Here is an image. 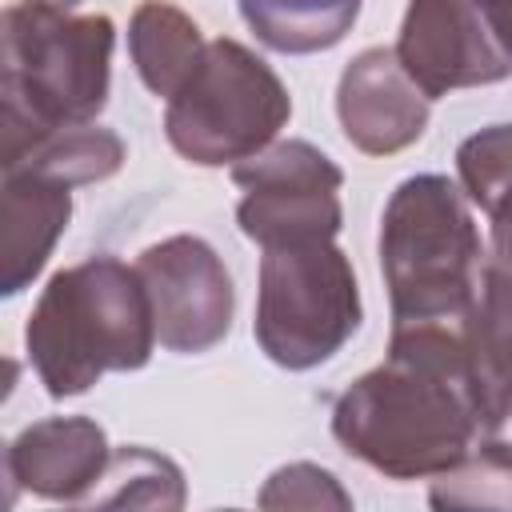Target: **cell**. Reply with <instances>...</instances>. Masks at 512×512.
<instances>
[{
  "label": "cell",
  "instance_id": "1",
  "mask_svg": "<svg viewBox=\"0 0 512 512\" xmlns=\"http://www.w3.org/2000/svg\"><path fill=\"white\" fill-rule=\"evenodd\" d=\"M336 444L388 480L448 472L480 432L468 356L456 324H392L384 364L332 404Z\"/></svg>",
  "mask_w": 512,
  "mask_h": 512
},
{
  "label": "cell",
  "instance_id": "2",
  "mask_svg": "<svg viewBox=\"0 0 512 512\" xmlns=\"http://www.w3.org/2000/svg\"><path fill=\"white\" fill-rule=\"evenodd\" d=\"M156 344L136 264L108 252L52 272L24 324L28 360L52 400L88 392L104 372L144 368Z\"/></svg>",
  "mask_w": 512,
  "mask_h": 512
},
{
  "label": "cell",
  "instance_id": "3",
  "mask_svg": "<svg viewBox=\"0 0 512 512\" xmlns=\"http://www.w3.org/2000/svg\"><path fill=\"white\" fill-rule=\"evenodd\" d=\"M484 260L464 188L440 172L392 188L380 216V276L392 324H456L476 296Z\"/></svg>",
  "mask_w": 512,
  "mask_h": 512
},
{
  "label": "cell",
  "instance_id": "4",
  "mask_svg": "<svg viewBox=\"0 0 512 512\" xmlns=\"http://www.w3.org/2000/svg\"><path fill=\"white\" fill-rule=\"evenodd\" d=\"M4 140L92 124L112 88L116 24L44 4L4 8Z\"/></svg>",
  "mask_w": 512,
  "mask_h": 512
},
{
  "label": "cell",
  "instance_id": "5",
  "mask_svg": "<svg viewBox=\"0 0 512 512\" xmlns=\"http://www.w3.org/2000/svg\"><path fill=\"white\" fill-rule=\"evenodd\" d=\"M292 116L276 68L232 36L208 40L200 64L164 108L168 144L196 168H224L268 148Z\"/></svg>",
  "mask_w": 512,
  "mask_h": 512
},
{
  "label": "cell",
  "instance_id": "6",
  "mask_svg": "<svg viewBox=\"0 0 512 512\" xmlns=\"http://www.w3.org/2000/svg\"><path fill=\"white\" fill-rule=\"evenodd\" d=\"M360 320V284L336 240L264 248L252 336L272 364L308 372L332 360Z\"/></svg>",
  "mask_w": 512,
  "mask_h": 512
},
{
  "label": "cell",
  "instance_id": "7",
  "mask_svg": "<svg viewBox=\"0 0 512 512\" xmlns=\"http://www.w3.org/2000/svg\"><path fill=\"white\" fill-rule=\"evenodd\" d=\"M232 184L240 188L236 224L260 248L336 240L344 224V172L308 140H272L232 164Z\"/></svg>",
  "mask_w": 512,
  "mask_h": 512
},
{
  "label": "cell",
  "instance_id": "8",
  "mask_svg": "<svg viewBox=\"0 0 512 512\" xmlns=\"http://www.w3.org/2000/svg\"><path fill=\"white\" fill-rule=\"evenodd\" d=\"M136 272L152 304L160 348L176 356H200L232 332L236 288L208 240L180 232L148 244L136 256Z\"/></svg>",
  "mask_w": 512,
  "mask_h": 512
},
{
  "label": "cell",
  "instance_id": "9",
  "mask_svg": "<svg viewBox=\"0 0 512 512\" xmlns=\"http://www.w3.org/2000/svg\"><path fill=\"white\" fill-rule=\"evenodd\" d=\"M392 52L428 100L512 76L508 52L468 0H408Z\"/></svg>",
  "mask_w": 512,
  "mask_h": 512
},
{
  "label": "cell",
  "instance_id": "10",
  "mask_svg": "<svg viewBox=\"0 0 512 512\" xmlns=\"http://www.w3.org/2000/svg\"><path fill=\"white\" fill-rule=\"evenodd\" d=\"M432 100L400 68L392 48L356 52L336 84V120L352 148L364 156H396L428 128Z\"/></svg>",
  "mask_w": 512,
  "mask_h": 512
},
{
  "label": "cell",
  "instance_id": "11",
  "mask_svg": "<svg viewBox=\"0 0 512 512\" xmlns=\"http://www.w3.org/2000/svg\"><path fill=\"white\" fill-rule=\"evenodd\" d=\"M112 464L104 428L92 416H44L20 428L4 448L12 496L32 492L56 504H84Z\"/></svg>",
  "mask_w": 512,
  "mask_h": 512
},
{
  "label": "cell",
  "instance_id": "12",
  "mask_svg": "<svg viewBox=\"0 0 512 512\" xmlns=\"http://www.w3.org/2000/svg\"><path fill=\"white\" fill-rule=\"evenodd\" d=\"M460 340L480 432L492 436L512 420V272L496 256L480 268L476 296L460 316Z\"/></svg>",
  "mask_w": 512,
  "mask_h": 512
},
{
  "label": "cell",
  "instance_id": "13",
  "mask_svg": "<svg viewBox=\"0 0 512 512\" xmlns=\"http://www.w3.org/2000/svg\"><path fill=\"white\" fill-rule=\"evenodd\" d=\"M4 240H0V292L20 296L48 264L56 240L72 220V188L40 172L4 168Z\"/></svg>",
  "mask_w": 512,
  "mask_h": 512
},
{
  "label": "cell",
  "instance_id": "14",
  "mask_svg": "<svg viewBox=\"0 0 512 512\" xmlns=\"http://www.w3.org/2000/svg\"><path fill=\"white\" fill-rule=\"evenodd\" d=\"M120 164H124V140L100 124H68V128H48V132H32L20 140H4V160H0V168L40 172L68 188L100 184L116 176Z\"/></svg>",
  "mask_w": 512,
  "mask_h": 512
},
{
  "label": "cell",
  "instance_id": "15",
  "mask_svg": "<svg viewBox=\"0 0 512 512\" xmlns=\"http://www.w3.org/2000/svg\"><path fill=\"white\" fill-rule=\"evenodd\" d=\"M208 40L200 36V24L176 8L172 0H144L136 4L128 20V56L140 76V84L152 96L172 100L180 84L200 64Z\"/></svg>",
  "mask_w": 512,
  "mask_h": 512
},
{
  "label": "cell",
  "instance_id": "16",
  "mask_svg": "<svg viewBox=\"0 0 512 512\" xmlns=\"http://www.w3.org/2000/svg\"><path fill=\"white\" fill-rule=\"evenodd\" d=\"M364 0H236L252 36L280 56L336 48L360 20Z\"/></svg>",
  "mask_w": 512,
  "mask_h": 512
},
{
  "label": "cell",
  "instance_id": "17",
  "mask_svg": "<svg viewBox=\"0 0 512 512\" xmlns=\"http://www.w3.org/2000/svg\"><path fill=\"white\" fill-rule=\"evenodd\" d=\"M456 172L464 196L492 220L496 260L512 272V124H488L460 140Z\"/></svg>",
  "mask_w": 512,
  "mask_h": 512
},
{
  "label": "cell",
  "instance_id": "18",
  "mask_svg": "<svg viewBox=\"0 0 512 512\" xmlns=\"http://www.w3.org/2000/svg\"><path fill=\"white\" fill-rule=\"evenodd\" d=\"M432 508H500L512 512V440L500 432L476 436V444L428 488Z\"/></svg>",
  "mask_w": 512,
  "mask_h": 512
},
{
  "label": "cell",
  "instance_id": "19",
  "mask_svg": "<svg viewBox=\"0 0 512 512\" xmlns=\"http://www.w3.org/2000/svg\"><path fill=\"white\" fill-rule=\"evenodd\" d=\"M104 480L112 488L92 492L84 504H96V508H180L184 504L180 468L168 456H160L152 448H140V444L116 448Z\"/></svg>",
  "mask_w": 512,
  "mask_h": 512
},
{
  "label": "cell",
  "instance_id": "20",
  "mask_svg": "<svg viewBox=\"0 0 512 512\" xmlns=\"http://www.w3.org/2000/svg\"><path fill=\"white\" fill-rule=\"evenodd\" d=\"M256 504L260 508H352V496L340 488V480L320 468V464H308V460H296V464H284L276 468L264 488L256 492Z\"/></svg>",
  "mask_w": 512,
  "mask_h": 512
},
{
  "label": "cell",
  "instance_id": "21",
  "mask_svg": "<svg viewBox=\"0 0 512 512\" xmlns=\"http://www.w3.org/2000/svg\"><path fill=\"white\" fill-rule=\"evenodd\" d=\"M468 4L480 12V20L488 24V32L496 36V44L512 60V0H468Z\"/></svg>",
  "mask_w": 512,
  "mask_h": 512
},
{
  "label": "cell",
  "instance_id": "22",
  "mask_svg": "<svg viewBox=\"0 0 512 512\" xmlns=\"http://www.w3.org/2000/svg\"><path fill=\"white\" fill-rule=\"evenodd\" d=\"M20 4H44V8H64V12H72V8L84 4V0H20Z\"/></svg>",
  "mask_w": 512,
  "mask_h": 512
}]
</instances>
